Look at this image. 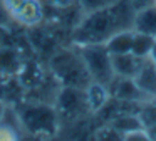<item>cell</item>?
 Segmentation results:
<instances>
[{
  "instance_id": "5b68a950",
  "label": "cell",
  "mask_w": 156,
  "mask_h": 141,
  "mask_svg": "<svg viewBox=\"0 0 156 141\" xmlns=\"http://www.w3.org/2000/svg\"><path fill=\"white\" fill-rule=\"evenodd\" d=\"M55 109L59 113V119L76 121L81 119L84 114L91 113L86 101V91L82 87H71V86H59L55 94Z\"/></svg>"
},
{
  "instance_id": "8fae6325",
  "label": "cell",
  "mask_w": 156,
  "mask_h": 141,
  "mask_svg": "<svg viewBox=\"0 0 156 141\" xmlns=\"http://www.w3.org/2000/svg\"><path fill=\"white\" fill-rule=\"evenodd\" d=\"M86 91V101H87V106L91 113H98L102 106L109 101L111 94H109V89L106 84L96 82V81H91L87 86L84 87Z\"/></svg>"
},
{
  "instance_id": "2e32d148",
  "label": "cell",
  "mask_w": 156,
  "mask_h": 141,
  "mask_svg": "<svg viewBox=\"0 0 156 141\" xmlns=\"http://www.w3.org/2000/svg\"><path fill=\"white\" fill-rule=\"evenodd\" d=\"M112 2L116 0H77V5L81 9V12H91V10H98L102 9V7H108L111 5Z\"/></svg>"
},
{
  "instance_id": "ac0fdd59",
  "label": "cell",
  "mask_w": 156,
  "mask_h": 141,
  "mask_svg": "<svg viewBox=\"0 0 156 141\" xmlns=\"http://www.w3.org/2000/svg\"><path fill=\"white\" fill-rule=\"evenodd\" d=\"M20 138V133L14 126L5 123V119L0 121V139H17Z\"/></svg>"
},
{
  "instance_id": "cb8c5ba5",
  "label": "cell",
  "mask_w": 156,
  "mask_h": 141,
  "mask_svg": "<svg viewBox=\"0 0 156 141\" xmlns=\"http://www.w3.org/2000/svg\"><path fill=\"white\" fill-rule=\"evenodd\" d=\"M5 111H7V103L0 99V121L4 119V116H5Z\"/></svg>"
},
{
  "instance_id": "d6986e66",
  "label": "cell",
  "mask_w": 156,
  "mask_h": 141,
  "mask_svg": "<svg viewBox=\"0 0 156 141\" xmlns=\"http://www.w3.org/2000/svg\"><path fill=\"white\" fill-rule=\"evenodd\" d=\"M47 2L57 10H69L74 5H77V0H47Z\"/></svg>"
},
{
  "instance_id": "5bb4252c",
  "label": "cell",
  "mask_w": 156,
  "mask_h": 141,
  "mask_svg": "<svg viewBox=\"0 0 156 141\" xmlns=\"http://www.w3.org/2000/svg\"><path fill=\"white\" fill-rule=\"evenodd\" d=\"M156 42L154 35H149L144 32H138L134 30L133 34V45H131V52L136 57H148L151 54V49Z\"/></svg>"
},
{
  "instance_id": "4316f807",
  "label": "cell",
  "mask_w": 156,
  "mask_h": 141,
  "mask_svg": "<svg viewBox=\"0 0 156 141\" xmlns=\"http://www.w3.org/2000/svg\"><path fill=\"white\" fill-rule=\"evenodd\" d=\"M153 5H156V0H154V2H153Z\"/></svg>"
},
{
  "instance_id": "6da1fadb",
  "label": "cell",
  "mask_w": 156,
  "mask_h": 141,
  "mask_svg": "<svg viewBox=\"0 0 156 141\" xmlns=\"http://www.w3.org/2000/svg\"><path fill=\"white\" fill-rule=\"evenodd\" d=\"M136 7L131 0H116L111 5L84 12L71 32V44H106L116 32L131 30L134 25Z\"/></svg>"
},
{
  "instance_id": "484cf974",
  "label": "cell",
  "mask_w": 156,
  "mask_h": 141,
  "mask_svg": "<svg viewBox=\"0 0 156 141\" xmlns=\"http://www.w3.org/2000/svg\"><path fill=\"white\" fill-rule=\"evenodd\" d=\"M149 57H151V59L154 60V64H156V42H154V45H153V49H151V54H149Z\"/></svg>"
},
{
  "instance_id": "e0dca14e",
  "label": "cell",
  "mask_w": 156,
  "mask_h": 141,
  "mask_svg": "<svg viewBox=\"0 0 156 141\" xmlns=\"http://www.w3.org/2000/svg\"><path fill=\"white\" fill-rule=\"evenodd\" d=\"M94 138H98V139H122V136L109 123H106L104 126L99 128L94 133Z\"/></svg>"
},
{
  "instance_id": "277c9868",
  "label": "cell",
  "mask_w": 156,
  "mask_h": 141,
  "mask_svg": "<svg viewBox=\"0 0 156 141\" xmlns=\"http://www.w3.org/2000/svg\"><path fill=\"white\" fill-rule=\"evenodd\" d=\"M74 45V44H72ZM89 70L92 81L109 86L114 79V70L111 64V54L106 49L104 44H86V45H76Z\"/></svg>"
},
{
  "instance_id": "d4e9b609",
  "label": "cell",
  "mask_w": 156,
  "mask_h": 141,
  "mask_svg": "<svg viewBox=\"0 0 156 141\" xmlns=\"http://www.w3.org/2000/svg\"><path fill=\"white\" fill-rule=\"evenodd\" d=\"M146 133H148L149 139H156V124H154V126H151V128H148V129H146Z\"/></svg>"
},
{
  "instance_id": "603a6c76",
  "label": "cell",
  "mask_w": 156,
  "mask_h": 141,
  "mask_svg": "<svg viewBox=\"0 0 156 141\" xmlns=\"http://www.w3.org/2000/svg\"><path fill=\"white\" fill-rule=\"evenodd\" d=\"M7 92H9L7 81H0V99L2 101H7Z\"/></svg>"
},
{
  "instance_id": "4fadbf2b",
  "label": "cell",
  "mask_w": 156,
  "mask_h": 141,
  "mask_svg": "<svg viewBox=\"0 0 156 141\" xmlns=\"http://www.w3.org/2000/svg\"><path fill=\"white\" fill-rule=\"evenodd\" d=\"M133 34L134 29L131 30H121L116 32L114 35H111L106 40V49L109 50V54H124V52H131V45H133Z\"/></svg>"
},
{
  "instance_id": "3957f363",
  "label": "cell",
  "mask_w": 156,
  "mask_h": 141,
  "mask_svg": "<svg viewBox=\"0 0 156 141\" xmlns=\"http://www.w3.org/2000/svg\"><path fill=\"white\" fill-rule=\"evenodd\" d=\"M17 119L25 133L39 138L55 136L61 126L55 106L47 103H25L17 109Z\"/></svg>"
},
{
  "instance_id": "8992f818",
  "label": "cell",
  "mask_w": 156,
  "mask_h": 141,
  "mask_svg": "<svg viewBox=\"0 0 156 141\" xmlns=\"http://www.w3.org/2000/svg\"><path fill=\"white\" fill-rule=\"evenodd\" d=\"M109 94L111 97L119 101H128V103H143L146 99H151V97H146L144 92L138 87V84L134 82L133 77H119L114 76V79L109 82L108 86Z\"/></svg>"
},
{
  "instance_id": "30bf717a",
  "label": "cell",
  "mask_w": 156,
  "mask_h": 141,
  "mask_svg": "<svg viewBox=\"0 0 156 141\" xmlns=\"http://www.w3.org/2000/svg\"><path fill=\"white\" fill-rule=\"evenodd\" d=\"M143 57H136L133 52L124 54H111V64L114 76L119 77H133L141 64Z\"/></svg>"
},
{
  "instance_id": "7c38bea8",
  "label": "cell",
  "mask_w": 156,
  "mask_h": 141,
  "mask_svg": "<svg viewBox=\"0 0 156 141\" xmlns=\"http://www.w3.org/2000/svg\"><path fill=\"white\" fill-rule=\"evenodd\" d=\"M133 29L156 37V5H148L136 10Z\"/></svg>"
},
{
  "instance_id": "9a60e30c",
  "label": "cell",
  "mask_w": 156,
  "mask_h": 141,
  "mask_svg": "<svg viewBox=\"0 0 156 141\" xmlns=\"http://www.w3.org/2000/svg\"><path fill=\"white\" fill-rule=\"evenodd\" d=\"M136 114H138V118H139V121H141L144 129L154 126L156 124V97L143 101V103L139 104Z\"/></svg>"
},
{
  "instance_id": "44dd1931",
  "label": "cell",
  "mask_w": 156,
  "mask_h": 141,
  "mask_svg": "<svg viewBox=\"0 0 156 141\" xmlns=\"http://www.w3.org/2000/svg\"><path fill=\"white\" fill-rule=\"evenodd\" d=\"M10 19H12V15L9 13V10L5 9L4 3H2V0H0V27H5Z\"/></svg>"
},
{
  "instance_id": "9c48e42d",
  "label": "cell",
  "mask_w": 156,
  "mask_h": 141,
  "mask_svg": "<svg viewBox=\"0 0 156 141\" xmlns=\"http://www.w3.org/2000/svg\"><path fill=\"white\" fill-rule=\"evenodd\" d=\"M22 66H24V59L14 44H7V45H0V74L7 79L19 76Z\"/></svg>"
},
{
  "instance_id": "ffe728a7",
  "label": "cell",
  "mask_w": 156,
  "mask_h": 141,
  "mask_svg": "<svg viewBox=\"0 0 156 141\" xmlns=\"http://www.w3.org/2000/svg\"><path fill=\"white\" fill-rule=\"evenodd\" d=\"M25 0H2V3H4V7L9 10V13H12V12H15V10L19 9V7L24 3Z\"/></svg>"
},
{
  "instance_id": "7a4b0ae2",
  "label": "cell",
  "mask_w": 156,
  "mask_h": 141,
  "mask_svg": "<svg viewBox=\"0 0 156 141\" xmlns=\"http://www.w3.org/2000/svg\"><path fill=\"white\" fill-rule=\"evenodd\" d=\"M49 72L52 74L59 86L84 89L92 81L76 45L55 49L49 57Z\"/></svg>"
},
{
  "instance_id": "7402d4cb",
  "label": "cell",
  "mask_w": 156,
  "mask_h": 141,
  "mask_svg": "<svg viewBox=\"0 0 156 141\" xmlns=\"http://www.w3.org/2000/svg\"><path fill=\"white\" fill-rule=\"evenodd\" d=\"M153 2L154 0H131V3L136 7V10L143 9V7H148V5H153Z\"/></svg>"
},
{
  "instance_id": "52a82bcc",
  "label": "cell",
  "mask_w": 156,
  "mask_h": 141,
  "mask_svg": "<svg viewBox=\"0 0 156 141\" xmlns=\"http://www.w3.org/2000/svg\"><path fill=\"white\" fill-rule=\"evenodd\" d=\"M12 20L27 27H37L44 20V3L41 0H25L15 12L10 13Z\"/></svg>"
},
{
  "instance_id": "ba28073f",
  "label": "cell",
  "mask_w": 156,
  "mask_h": 141,
  "mask_svg": "<svg viewBox=\"0 0 156 141\" xmlns=\"http://www.w3.org/2000/svg\"><path fill=\"white\" fill-rule=\"evenodd\" d=\"M133 79L146 97H156V64L149 56L141 59V64Z\"/></svg>"
}]
</instances>
